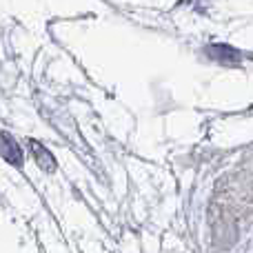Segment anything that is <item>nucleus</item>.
Here are the masks:
<instances>
[{"mask_svg":"<svg viewBox=\"0 0 253 253\" xmlns=\"http://www.w3.org/2000/svg\"><path fill=\"white\" fill-rule=\"evenodd\" d=\"M0 153L7 158V162H11V165H16V167L22 162L20 147H18L16 140H13L9 133H2V138H0Z\"/></svg>","mask_w":253,"mask_h":253,"instance_id":"nucleus-1","label":"nucleus"},{"mask_svg":"<svg viewBox=\"0 0 253 253\" xmlns=\"http://www.w3.org/2000/svg\"><path fill=\"white\" fill-rule=\"evenodd\" d=\"M31 151H34L36 162H38L40 167H44V169H47V171H53V167H56V160H53V156L47 151V149L42 147V144H38V142H31Z\"/></svg>","mask_w":253,"mask_h":253,"instance_id":"nucleus-2","label":"nucleus"}]
</instances>
